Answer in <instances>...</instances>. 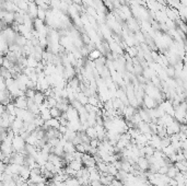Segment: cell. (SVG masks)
Here are the masks:
<instances>
[{"label": "cell", "mask_w": 187, "mask_h": 186, "mask_svg": "<svg viewBox=\"0 0 187 186\" xmlns=\"http://www.w3.org/2000/svg\"><path fill=\"white\" fill-rule=\"evenodd\" d=\"M144 104L146 105L147 109H153V107H156V102L153 100V98H151L150 95H147L144 96Z\"/></svg>", "instance_id": "cell-1"}, {"label": "cell", "mask_w": 187, "mask_h": 186, "mask_svg": "<svg viewBox=\"0 0 187 186\" xmlns=\"http://www.w3.org/2000/svg\"><path fill=\"white\" fill-rule=\"evenodd\" d=\"M20 176L23 177L25 181H28L30 177H31V169L28 166H25L23 165L21 169V172H20Z\"/></svg>", "instance_id": "cell-2"}, {"label": "cell", "mask_w": 187, "mask_h": 186, "mask_svg": "<svg viewBox=\"0 0 187 186\" xmlns=\"http://www.w3.org/2000/svg\"><path fill=\"white\" fill-rule=\"evenodd\" d=\"M68 165L71 167V169H73L75 171H80V170H82L83 163H82V161H79V160H73V161L70 162Z\"/></svg>", "instance_id": "cell-3"}, {"label": "cell", "mask_w": 187, "mask_h": 186, "mask_svg": "<svg viewBox=\"0 0 187 186\" xmlns=\"http://www.w3.org/2000/svg\"><path fill=\"white\" fill-rule=\"evenodd\" d=\"M85 133H87V135L90 137L91 139H96L97 138V133H96V129H95V126L88 127L87 130H85Z\"/></svg>", "instance_id": "cell-4"}, {"label": "cell", "mask_w": 187, "mask_h": 186, "mask_svg": "<svg viewBox=\"0 0 187 186\" xmlns=\"http://www.w3.org/2000/svg\"><path fill=\"white\" fill-rule=\"evenodd\" d=\"M64 150H65V153H75L77 150H76V146L71 141H67V143L64 147Z\"/></svg>", "instance_id": "cell-5"}, {"label": "cell", "mask_w": 187, "mask_h": 186, "mask_svg": "<svg viewBox=\"0 0 187 186\" xmlns=\"http://www.w3.org/2000/svg\"><path fill=\"white\" fill-rule=\"evenodd\" d=\"M178 172H180V170H178L176 166H168V173H166V175H168L170 178H175L176 175L178 174Z\"/></svg>", "instance_id": "cell-6"}, {"label": "cell", "mask_w": 187, "mask_h": 186, "mask_svg": "<svg viewBox=\"0 0 187 186\" xmlns=\"http://www.w3.org/2000/svg\"><path fill=\"white\" fill-rule=\"evenodd\" d=\"M89 57H90V59H92V60H97L99 58H101V52L97 50H92V52L89 54Z\"/></svg>", "instance_id": "cell-7"}]
</instances>
